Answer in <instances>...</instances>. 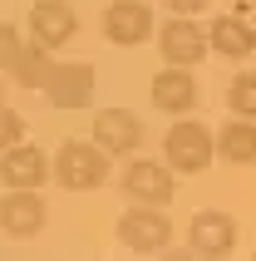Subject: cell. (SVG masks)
I'll use <instances>...</instances> for the list:
<instances>
[{"mask_svg": "<svg viewBox=\"0 0 256 261\" xmlns=\"http://www.w3.org/2000/svg\"><path fill=\"white\" fill-rule=\"evenodd\" d=\"M163 158H168L172 173H207L217 158V133H207L197 123V118H177L168 128V138H163Z\"/></svg>", "mask_w": 256, "mask_h": 261, "instance_id": "1", "label": "cell"}, {"mask_svg": "<svg viewBox=\"0 0 256 261\" xmlns=\"http://www.w3.org/2000/svg\"><path fill=\"white\" fill-rule=\"evenodd\" d=\"M55 177L69 192H94L109 182V153L99 143H79V138H64L55 153Z\"/></svg>", "mask_w": 256, "mask_h": 261, "instance_id": "2", "label": "cell"}, {"mask_svg": "<svg viewBox=\"0 0 256 261\" xmlns=\"http://www.w3.org/2000/svg\"><path fill=\"white\" fill-rule=\"evenodd\" d=\"M118 242L128 251H138V256H158L172 242V222L163 217V207L138 202V207H128L123 217H118Z\"/></svg>", "mask_w": 256, "mask_h": 261, "instance_id": "3", "label": "cell"}, {"mask_svg": "<svg viewBox=\"0 0 256 261\" xmlns=\"http://www.w3.org/2000/svg\"><path fill=\"white\" fill-rule=\"evenodd\" d=\"M123 197L148 202V207H168L172 197H177L172 168H168V163H153V158H133L123 168Z\"/></svg>", "mask_w": 256, "mask_h": 261, "instance_id": "4", "label": "cell"}, {"mask_svg": "<svg viewBox=\"0 0 256 261\" xmlns=\"http://www.w3.org/2000/svg\"><path fill=\"white\" fill-rule=\"evenodd\" d=\"M79 35V15H74L69 0H35L30 5V40L44 44V49H59Z\"/></svg>", "mask_w": 256, "mask_h": 261, "instance_id": "5", "label": "cell"}, {"mask_svg": "<svg viewBox=\"0 0 256 261\" xmlns=\"http://www.w3.org/2000/svg\"><path fill=\"white\" fill-rule=\"evenodd\" d=\"M104 40L109 44L153 40V5H143V0H109V10H104Z\"/></svg>", "mask_w": 256, "mask_h": 261, "instance_id": "6", "label": "cell"}, {"mask_svg": "<svg viewBox=\"0 0 256 261\" xmlns=\"http://www.w3.org/2000/svg\"><path fill=\"white\" fill-rule=\"evenodd\" d=\"M158 49H163V59L168 64H202V55L212 49L207 44V30H197V20H187V15H172L168 25L158 30Z\"/></svg>", "mask_w": 256, "mask_h": 261, "instance_id": "7", "label": "cell"}, {"mask_svg": "<svg viewBox=\"0 0 256 261\" xmlns=\"http://www.w3.org/2000/svg\"><path fill=\"white\" fill-rule=\"evenodd\" d=\"M94 64H49V79H44V99L55 109H84L94 99Z\"/></svg>", "mask_w": 256, "mask_h": 261, "instance_id": "8", "label": "cell"}, {"mask_svg": "<svg viewBox=\"0 0 256 261\" xmlns=\"http://www.w3.org/2000/svg\"><path fill=\"white\" fill-rule=\"evenodd\" d=\"M44 197L40 188H10V197H0V232L5 237H35L44 227Z\"/></svg>", "mask_w": 256, "mask_h": 261, "instance_id": "9", "label": "cell"}, {"mask_svg": "<svg viewBox=\"0 0 256 261\" xmlns=\"http://www.w3.org/2000/svg\"><path fill=\"white\" fill-rule=\"evenodd\" d=\"M187 232H192V251L197 256H232L237 251V237H242L232 212H197Z\"/></svg>", "mask_w": 256, "mask_h": 261, "instance_id": "10", "label": "cell"}, {"mask_svg": "<svg viewBox=\"0 0 256 261\" xmlns=\"http://www.w3.org/2000/svg\"><path fill=\"white\" fill-rule=\"evenodd\" d=\"M94 143H99L109 158L133 153V148L143 143V123L128 114V109H99V114H94Z\"/></svg>", "mask_w": 256, "mask_h": 261, "instance_id": "11", "label": "cell"}, {"mask_svg": "<svg viewBox=\"0 0 256 261\" xmlns=\"http://www.w3.org/2000/svg\"><path fill=\"white\" fill-rule=\"evenodd\" d=\"M153 103L163 114H192L197 109V79L187 64H168L153 74Z\"/></svg>", "mask_w": 256, "mask_h": 261, "instance_id": "12", "label": "cell"}, {"mask_svg": "<svg viewBox=\"0 0 256 261\" xmlns=\"http://www.w3.org/2000/svg\"><path fill=\"white\" fill-rule=\"evenodd\" d=\"M44 177H49V158L40 148L15 143L0 153V182L5 188H44Z\"/></svg>", "mask_w": 256, "mask_h": 261, "instance_id": "13", "label": "cell"}, {"mask_svg": "<svg viewBox=\"0 0 256 261\" xmlns=\"http://www.w3.org/2000/svg\"><path fill=\"white\" fill-rule=\"evenodd\" d=\"M207 44H212L217 55H227V59H246L256 49V30L246 25L242 15H217L212 30H207Z\"/></svg>", "mask_w": 256, "mask_h": 261, "instance_id": "14", "label": "cell"}, {"mask_svg": "<svg viewBox=\"0 0 256 261\" xmlns=\"http://www.w3.org/2000/svg\"><path fill=\"white\" fill-rule=\"evenodd\" d=\"M217 158L237 163V168L256 163V118H232L227 128L217 133Z\"/></svg>", "mask_w": 256, "mask_h": 261, "instance_id": "15", "label": "cell"}, {"mask_svg": "<svg viewBox=\"0 0 256 261\" xmlns=\"http://www.w3.org/2000/svg\"><path fill=\"white\" fill-rule=\"evenodd\" d=\"M49 49L44 44H35V40H25L20 49H15V59H10V74H15V84H25V89H44V79H49Z\"/></svg>", "mask_w": 256, "mask_h": 261, "instance_id": "16", "label": "cell"}, {"mask_svg": "<svg viewBox=\"0 0 256 261\" xmlns=\"http://www.w3.org/2000/svg\"><path fill=\"white\" fill-rule=\"evenodd\" d=\"M227 103L237 118H256V74H237L227 84Z\"/></svg>", "mask_w": 256, "mask_h": 261, "instance_id": "17", "label": "cell"}, {"mask_svg": "<svg viewBox=\"0 0 256 261\" xmlns=\"http://www.w3.org/2000/svg\"><path fill=\"white\" fill-rule=\"evenodd\" d=\"M20 138H25V118L15 114V109H0V153L15 148Z\"/></svg>", "mask_w": 256, "mask_h": 261, "instance_id": "18", "label": "cell"}, {"mask_svg": "<svg viewBox=\"0 0 256 261\" xmlns=\"http://www.w3.org/2000/svg\"><path fill=\"white\" fill-rule=\"evenodd\" d=\"M20 30L10 25V20H0V69H10V59H15V49H20Z\"/></svg>", "mask_w": 256, "mask_h": 261, "instance_id": "19", "label": "cell"}, {"mask_svg": "<svg viewBox=\"0 0 256 261\" xmlns=\"http://www.w3.org/2000/svg\"><path fill=\"white\" fill-rule=\"evenodd\" d=\"M163 5H168L172 15H197L202 5H207V0H163Z\"/></svg>", "mask_w": 256, "mask_h": 261, "instance_id": "20", "label": "cell"}]
</instances>
